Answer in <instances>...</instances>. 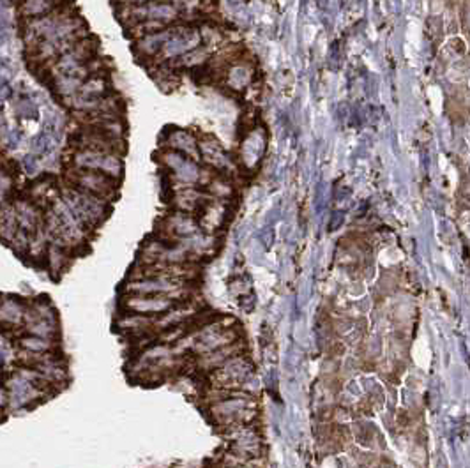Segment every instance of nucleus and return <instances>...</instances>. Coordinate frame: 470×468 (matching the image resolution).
Wrapping results in <instances>:
<instances>
[{"instance_id": "nucleus-1", "label": "nucleus", "mask_w": 470, "mask_h": 468, "mask_svg": "<svg viewBox=\"0 0 470 468\" xmlns=\"http://www.w3.org/2000/svg\"><path fill=\"white\" fill-rule=\"evenodd\" d=\"M73 179L76 181L78 188H80L81 191H87L94 196H106L108 193L113 191V188H115L112 179L106 177L105 174H99V172H92V170H83V168L73 170Z\"/></svg>"}, {"instance_id": "nucleus-2", "label": "nucleus", "mask_w": 470, "mask_h": 468, "mask_svg": "<svg viewBox=\"0 0 470 468\" xmlns=\"http://www.w3.org/2000/svg\"><path fill=\"white\" fill-rule=\"evenodd\" d=\"M48 0H25L23 2L25 15H41V13L48 11Z\"/></svg>"}]
</instances>
